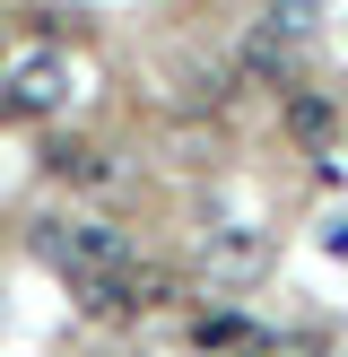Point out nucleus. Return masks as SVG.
Instances as JSON below:
<instances>
[{
	"label": "nucleus",
	"instance_id": "1",
	"mask_svg": "<svg viewBox=\"0 0 348 357\" xmlns=\"http://www.w3.org/2000/svg\"><path fill=\"white\" fill-rule=\"evenodd\" d=\"M35 253L52 261V271L79 288V279H104L131 261V244H122V227H96V218H44L35 227Z\"/></svg>",
	"mask_w": 348,
	"mask_h": 357
},
{
	"label": "nucleus",
	"instance_id": "2",
	"mask_svg": "<svg viewBox=\"0 0 348 357\" xmlns=\"http://www.w3.org/2000/svg\"><path fill=\"white\" fill-rule=\"evenodd\" d=\"M287 131H296V149H305V157H322V149H331V131H340L331 96H313V87H287Z\"/></svg>",
	"mask_w": 348,
	"mask_h": 357
},
{
	"label": "nucleus",
	"instance_id": "3",
	"mask_svg": "<svg viewBox=\"0 0 348 357\" xmlns=\"http://www.w3.org/2000/svg\"><path fill=\"white\" fill-rule=\"evenodd\" d=\"M0 105H9V114H52V105H61V70H52V61H17Z\"/></svg>",
	"mask_w": 348,
	"mask_h": 357
},
{
	"label": "nucleus",
	"instance_id": "4",
	"mask_svg": "<svg viewBox=\"0 0 348 357\" xmlns=\"http://www.w3.org/2000/svg\"><path fill=\"white\" fill-rule=\"evenodd\" d=\"M44 166L61 174V183H113V157H104V149H87V139H61Z\"/></svg>",
	"mask_w": 348,
	"mask_h": 357
},
{
	"label": "nucleus",
	"instance_id": "5",
	"mask_svg": "<svg viewBox=\"0 0 348 357\" xmlns=\"http://www.w3.org/2000/svg\"><path fill=\"white\" fill-rule=\"evenodd\" d=\"M166 96L183 105V114H218V70H183V79H174Z\"/></svg>",
	"mask_w": 348,
	"mask_h": 357
},
{
	"label": "nucleus",
	"instance_id": "6",
	"mask_svg": "<svg viewBox=\"0 0 348 357\" xmlns=\"http://www.w3.org/2000/svg\"><path fill=\"white\" fill-rule=\"evenodd\" d=\"M261 26L296 44V35H313V0H270V17H261Z\"/></svg>",
	"mask_w": 348,
	"mask_h": 357
},
{
	"label": "nucleus",
	"instance_id": "7",
	"mask_svg": "<svg viewBox=\"0 0 348 357\" xmlns=\"http://www.w3.org/2000/svg\"><path fill=\"white\" fill-rule=\"evenodd\" d=\"M244 357H322V331H278V340H253Z\"/></svg>",
	"mask_w": 348,
	"mask_h": 357
}]
</instances>
